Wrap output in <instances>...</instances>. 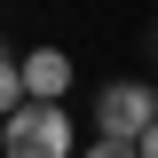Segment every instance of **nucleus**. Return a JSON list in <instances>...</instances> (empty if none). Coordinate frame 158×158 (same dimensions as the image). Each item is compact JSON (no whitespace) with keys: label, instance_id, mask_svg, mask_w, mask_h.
Returning a JSON list of instances; mask_svg holds the SVG:
<instances>
[{"label":"nucleus","instance_id":"nucleus-6","mask_svg":"<svg viewBox=\"0 0 158 158\" xmlns=\"http://www.w3.org/2000/svg\"><path fill=\"white\" fill-rule=\"evenodd\" d=\"M135 150H142V158H158V127H150V135H142V142H135Z\"/></svg>","mask_w":158,"mask_h":158},{"label":"nucleus","instance_id":"nucleus-3","mask_svg":"<svg viewBox=\"0 0 158 158\" xmlns=\"http://www.w3.org/2000/svg\"><path fill=\"white\" fill-rule=\"evenodd\" d=\"M24 95L32 103H63L71 95V56H63V48H32V56H24Z\"/></svg>","mask_w":158,"mask_h":158},{"label":"nucleus","instance_id":"nucleus-4","mask_svg":"<svg viewBox=\"0 0 158 158\" xmlns=\"http://www.w3.org/2000/svg\"><path fill=\"white\" fill-rule=\"evenodd\" d=\"M24 103H32V95H24V56H8V48H0V118H16Z\"/></svg>","mask_w":158,"mask_h":158},{"label":"nucleus","instance_id":"nucleus-5","mask_svg":"<svg viewBox=\"0 0 158 158\" xmlns=\"http://www.w3.org/2000/svg\"><path fill=\"white\" fill-rule=\"evenodd\" d=\"M79 158H142V150H135V142H103V135H95V142H87Z\"/></svg>","mask_w":158,"mask_h":158},{"label":"nucleus","instance_id":"nucleus-7","mask_svg":"<svg viewBox=\"0 0 158 158\" xmlns=\"http://www.w3.org/2000/svg\"><path fill=\"white\" fill-rule=\"evenodd\" d=\"M0 150H8V118H0Z\"/></svg>","mask_w":158,"mask_h":158},{"label":"nucleus","instance_id":"nucleus-2","mask_svg":"<svg viewBox=\"0 0 158 158\" xmlns=\"http://www.w3.org/2000/svg\"><path fill=\"white\" fill-rule=\"evenodd\" d=\"M8 158H71V118L63 103H24L8 118Z\"/></svg>","mask_w":158,"mask_h":158},{"label":"nucleus","instance_id":"nucleus-1","mask_svg":"<svg viewBox=\"0 0 158 158\" xmlns=\"http://www.w3.org/2000/svg\"><path fill=\"white\" fill-rule=\"evenodd\" d=\"M95 127H103V142H142L158 127V87H142V79H111L95 95Z\"/></svg>","mask_w":158,"mask_h":158}]
</instances>
